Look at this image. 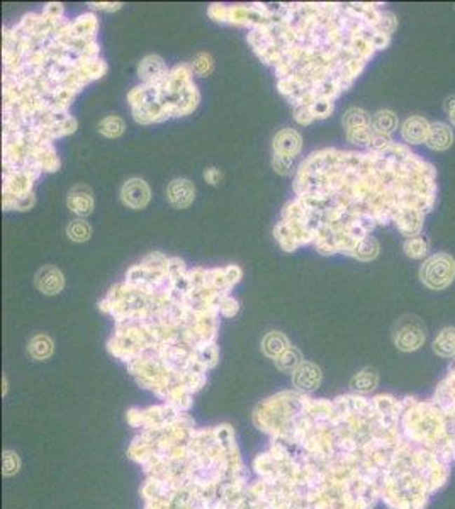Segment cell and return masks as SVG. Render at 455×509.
<instances>
[{"instance_id": "cell-13", "label": "cell", "mask_w": 455, "mask_h": 509, "mask_svg": "<svg viewBox=\"0 0 455 509\" xmlns=\"http://www.w3.org/2000/svg\"><path fill=\"white\" fill-rule=\"evenodd\" d=\"M321 381L320 369L313 363H301L294 372V384L301 389H315Z\"/></svg>"}, {"instance_id": "cell-7", "label": "cell", "mask_w": 455, "mask_h": 509, "mask_svg": "<svg viewBox=\"0 0 455 509\" xmlns=\"http://www.w3.org/2000/svg\"><path fill=\"white\" fill-rule=\"evenodd\" d=\"M67 205L76 217L86 219L92 211H94V194L87 185L79 184L74 189H70L67 197Z\"/></svg>"}, {"instance_id": "cell-26", "label": "cell", "mask_w": 455, "mask_h": 509, "mask_svg": "<svg viewBox=\"0 0 455 509\" xmlns=\"http://www.w3.org/2000/svg\"><path fill=\"white\" fill-rule=\"evenodd\" d=\"M333 111H335V102H332V100H325V99L316 100V102L309 107V112H311L313 119L315 121L326 119V117H330L333 114Z\"/></svg>"}, {"instance_id": "cell-23", "label": "cell", "mask_w": 455, "mask_h": 509, "mask_svg": "<svg viewBox=\"0 0 455 509\" xmlns=\"http://www.w3.org/2000/svg\"><path fill=\"white\" fill-rule=\"evenodd\" d=\"M287 348V339L280 333H271L264 339V350L271 357H279L282 351H285Z\"/></svg>"}, {"instance_id": "cell-38", "label": "cell", "mask_w": 455, "mask_h": 509, "mask_svg": "<svg viewBox=\"0 0 455 509\" xmlns=\"http://www.w3.org/2000/svg\"><path fill=\"white\" fill-rule=\"evenodd\" d=\"M449 119H450V123H452V126L455 128V111L452 112V114H449Z\"/></svg>"}, {"instance_id": "cell-12", "label": "cell", "mask_w": 455, "mask_h": 509, "mask_svg": "<svg viewBox=\"0 0 455 509\" xmlns=\"http://www.w3.org/2000/svg\"><path fill=\"white\" fill-rule=\"evenodd\" d=\"M432 348L438 357L452 358V360H455V328L449 326V328L442 330L440 333L433 338Z\"/></svg>"}, {"instance_id": "cell-24", "label": "cell", "mask_w": 455, "mask_h": 509, "mask_svg": "<svg viewBox=\"0 0 455 509\" xmlns=\"http://www.w3.org/2000/svg\"><path fill=\"white\" fill-rule=\"evenodd\" d=\"M168 260H170V258L165 257L163 253L151 252L140 262V265L144 266V269H148V270H153V272H167Z\"/></svg>"}, {"instance_id": "cell-25", "label": "cell", "mask_w": 455, "mask_h": 509, "mask_svg": "<svg viewBox=\"0 0 455 509\" xmlns=\"http://www.w3.org/2000/svg\"><path fill=\"white\" fill-rule=\"evenodd\" d=\"M192 68V74L199 75V76H208L215 68V62H212V56L209 53H199L194 56L191 63Z\"/></svg>"}, {"instance_id": "cell-8", "label": "cell", "mask_w": 455, "mask_h": 509, "mask_svg": "<svg viewBox=\"0 0 455 509\" xmlns=\"http://www.w3.org/2000/svg\"><path fill=\"white\" fill-rule=\"evenodd\" d=\"M167 199L175 209H187L196 199V187L189 179H175L168 184Z\"/></svg>"}, {"instance_id": "cell-3", "label": "cell", "mask_w": 455, "mask_h": 509, "mask_svg": "<svg viewBox=\"0 0 455 509\" xmlns=\"http://www.w3.org/2000/svg\"><path fill=\"white\" fill-rule=\"evenodd\" d=\"M151 201V189L143 179H130L121 189V202L126 208L138 211L144 209Z\"/></svg>"}, {"instance_id": "cell-9", "label": "cell", "mask_w": 455, "mask_h": 509, "mask_svg": "<svg viewBox=\"0 0 455 509\" xmlns=\"http://www.w3.org/2000/svg\"><path fill=\"white\" fill-rule=\"evenodd\" d=\"M36 287L39 292L46 294V296H55V294L62 292L65 287V277H63L62 270L53 265H46L36 273Z\"/></svg>"}, {"instance_id": "cell-28", "label": "cell", "mask_w": 455, "mask_h": 509, "mask_svg": "<svg viewBox=\"0 0 455 509\" xmlns=\"http://www.w3.org/2000/svg\"><path fill=\"white\" fill-rule=\"evenodd\" d=\"M277 365L280 367V369L284 370H289V369H294V367H299V353H297L296 350L291 348L289 346L287 350L282 351V353L277 357Z\"/></svg>"}, {"instance_id": "cell-16", "label": "cell", "mask_w": 455, "mask_h": 509, "mask_svg": "<svg viewBox=\"0 0 455 509\" xmlns=\"http://www.w3.org/2000/svg\"><path fill=\"white\" fill-rule=\"evenodd\" d=\"M273 236H276L277 243L280 245V248L284 250V252H296V250L299 248V243H297L294 233L287 228V224H285L282 219L276 224V228H273Z\"/></svg>"}, {"instance_id": "cell-11", "label": "cell", "mask_w": 455, "mask_h": 509, "mask_svg": "<svg viewBox=\"0 0 455 509\" xmlns=\"http://www.w3.org/2000/svg\"><path fill=\"white\" fill-rule=\"evenodd\" d=\"M398 126H400V119L389 109H382V111H377L376 114L370 117V128L376 135L382 136H393L394 133L398 131Z\"/></svg>"}, {"instance_id": "cell-10", "label": "cell", "mask_w": 455, "mask_h": 509, "mask_svg": "<svg viewBox=\"0 0 455 509\" xmlns=\"http://www.w3.org/2000/svg\"><path fill=\"white\" fill-rule=\"evenodd\" d=\"M426 147L433 151H445L454 144V131L449 124L435 121L430 126L428 138H426Z\"/></svg>"}, {"instance_id": "cell-37", "label": "cell", "mask_w": 455, "mask_h": 509, "mask_svg": "<svg viewBox=\"0 0 455 509\" xmlns=\"http://www.w3.org/2000/svg\"><path fill=\"white\" fill-rule=\"evenodd\" d=\"M444 109H445L447 114H452V112L455 111V95L447 97L445 102H444Z\"/></svg>"}, {"instance_id": "cell-19", "label": "cell", "mask_w": 455, "mask_h": 509, "mask_svg": "<svg viewBox=\"0 0 455 509\" xmlns=\"http://www.w3.org/2000/svg\"><path fill=\"white\" fill-rule=\"evenodd\" d=\"M405 253L406 257L413 258V260H423L426 258L428 254V241L425 240L423 236H414V238H408L405 241Z\"/></svg>"}, {"instance_id": "cell-34", "label": "cell", "mask_w": 455, "mask_h": 509, "mask_svg": "<svg viewBox=\"0 0 455 509\" xmlns=\"http://www.w3.org/2000/svg\"><path fill=\"white\" fill-rule=\"evenodd\" d=\"M294 121L299 126H309L313 123V116L309 112V107H294Z\"/></svg>"}, {"instance_id": "cell-30", "label": "cell", "mask_w": 455, "mask_h": 509, "mask_svg": "<svg viewBox=\"0 0 455 509\" xmlns=\"http://www.w3.org/2000/svg\"><path fill=\"white\" fill-rule=\"evenodd\" d=\"M189 269L187 265H185L184 260H180V258H170L168 260V266H167V273L168 277H170V280H175V278H180V277H185L187 276Z\"/></svg>"}, {"instance_id": "cell-32", "label": "cell", "mask_w": 455, "mask_h": 509, "mask_svg": "<svg viewBox=\"0 0 455 509\" xmlns=\"http://www.w3.org/2000/svg\"><path fill=\"white\" fill-rule=\"evenodd\" d=\"M43 15H46L48 19H51V21H60V19L65 18V7H63V4H58V2H51V4H46V6L43 7Z\"/></svg>"}, {"instance_id": "cell-20", "label": "cell", "mask_w": 455, "mask_h": 509, "mask_svg": "<svg viewBox=\"0 0 455 509\" xmlns=\"http://www.w3.org/2000/svg\"><path fill=\"white\" fill-rule=\"evenodd\" d=\"M51 351H53V343H51L50 338L44 337V334H38V337L31 339L29 353L33 355L34 358H38V360H43V358L50 357Z\"/></svg>"}, {"instance_id": "cell-33", "label": "cell", "mask_w": 455, "mask_h": 509, "mask_svg": "<svg viewBox=\"0 0 455 509\" xmlns=\"http://www.w3.org/2000/svg\"><path fill=\"white\" fill-rule=\"evenodd\" d=\"M208 15L216 22H228V6L223 4H212L208 9Z\"/></svg>"}, {"instance_id": "cell-31", "label": "cell", "mask_w": 455, "mask_h": 509, "mask_svg": "<svg viewBox=\"0 0 455 509\" xmlns=\"http://www.w3.org/2000/svg\"><path fill=\"white\" fill-rule=\"evenodd\" d=\"M272 167L277 173H280V175H289V173L294 170V160L272 155Z\"/></svg>"}, {"instance_id": "cell-15", "label": "cell", "mask_w": 455, "mask_h": 509, "mask_svg": "<svg viewBox=\"0 0 455 509\" xmlns=\"http://www.w3.org/2000/svg\"><path fill=\"white\" fill-rule=\"evenodd\" d=\"M97 129L106 138H119L126 131V123L119 116H107L100 121Z\"/></svg>"}, {"instance_id": "cell-5", "label": "cell", "mask_w": 455, "mask_h": 509, "mask_svg": "<svg viewBox=\"0 0 455 509\" xmlns=\"http://www.w3.org/2000/svg\"><path fill=\"white\" fill-rule=\"evenodd\" d=\"M168 67L158 55H148L138 65V76L141 83L156 85L162 83L168 76Z\"/></svg>"}, {"instance_id": "cell-4", "label": "cell", "mask_w": 455, "mask_h": 509, "mask_svg": "<svg viewBox=\"0 0 455 509\" xmlns=\"http://www.w3.org/2000/svg\"><path fill=\"white\" fill-rule=\"evenodd\" d=\"M273 155L296 160L303 149V136L296 129H280L272 141Z\"/></svg>"}, {"instance_id": "cell-2", "label": "cell", "mask_w": 455, "mask_h": 509, "mask_svg": "<svg viewBox=\"0 0 455 509\" xmlns=\"http://www.w3.org/2000/svg\"><path fill=\"white\" fill-rule=\"evenodd\" d=\"M426 339L425 325L416 316L402 318L394 330V345L401 351L420 350Z\"/></svg>"}, {"instance_id": "cell-35", "label": "cell", "mask_w": 455, "mask_h": 509, "mask_svg": "<svg viewBox=\"0 0 455 509\" xmlns=\"http://www.w3.org/2000/svg\"><path fill=\"white\" fill-rule=\"evenodd\" d=\"M92 9L95 11H106V12H116L123 7V4H112V2H92L88 4Z\"/></svg>"}, {"instance_id": "cell-21", "label": "cell", "mask_w": 455, "mask_h": 509, "mask_svg": "<svg viewBox=\"0 0 455 509\" xmlns=\"http://www.w3.org/2000/svg\"><path fill=\"white\" fill-rule=\"evenodd\" d=\"M377 254H379V243H377L376 238L367 236L360 241V245H358L355 252V257L353 258H357V260L360 262H370L374 260Z\"/></svg>"}, {"instance_id": "cell-17", "label": "cell", "mask_w": 455, "mask_h": 509, "mask_svg": "<svg viewBox=\"0 0 455 509\" xmlns=\"http://www.w3.org/2000/svg\"><path fill=\"white\" fill-rule=\"evenodd\" d=\"M370 117L372 116H369V112L364 111V109L352 107L344 114L341 124H344L345 131H348V129L362 128V126H370Z\"/></svg>"}, {"instance_id": "cell-1", "label": "cell", "mask_w": 455, "mask_h": 509, "mask_svg": "<svg viewBox=\"0 0 455 509\" xmlns=\"http://www.w3.org/2000/svg\"><path fill=\"white\" fill-rule=\"evenodd\" d=\"M421 284L430 290H444L455 280V258L449 253H435L420 266Z\"/></svg>"}, {"instance_id": "cell-6", "label": "cell", "mask_w": 455, "mask_h": 509, "mask_svg": "<svg viewBox=\"0 0 455 509\" xmlns=\"http://www.w3.org/2000/svg\"><path fill=\"white\" fill-rule=\"evenodd\" d=\"M430 123L428 119H425L423 116H412L401 124V138L402 143L412 147V144H421L426 143V138H428L430 133Z\"/></svg>"}, {"instance_id": "cell-22", "label": "cell", "mask_w": 455, "mask_h": 509, "mask_svg": "<svg viewBox=\"0 0 455 509\" xmlns=\"http://www.w3.org/2000/svg\"><path fill=\"white\" fill-rule=\"evenodd\" d=\"M374 135L376 133L372 131L370 126H362V128H355V129H348L347 131V141L352 144H357L360 148H369L370 141H372Z\"/></svg>"}, {"instance_id": "cell-14", "label": "cell", "mask_w": 455, "mask_h": 509, "mask_svg": "<svg viewBox=\"0 0 455 509\" xmlns=\"http://www.w3.org/2000/svg\"><path fill=\"white\" fill-rule=\"evenodd\" d=\"M379 384V375L374 369H364L360 370L355 377L352 379V389L355 391L357 394L365 395L370 394Z\"/></svg>"}, {"instance_id": "cell-36", "label": "cell", "mask_w": 455, "mask_h": 509, "mask_svg": "<svg viewBox=\"0 0 455 509\" xmlns=\"http://www.w3.org/2000/svg\"><path fill=\"white\" fill-rule=\"evenodd\" d=\"M221 177H223V173H221L219 170L215 168V167H209V168L204 170V180H206L208 184L216 185L217 182L221 180Z\"/></svg>"}, {"instance_id": "cell-27", "label": "cell", "mask_w": 455, "mask_h": 509, "mask_svg": "<svg viewBox=\"0 0 455 509\" xmlns=\"http://www.w3.org/2000/svg\"><path fill=\"white\" fill-rule=\"evenodd\" d=\"M187 280H189V285H191L192 289H201V287H206L208 285V269H204V266H194V269H189Z\"/></svg>"}, {"instance_id": "cell-18", "label": "cell", "mask_w": 455, "mask_h": 509, "mask_svg": "<svg viewBox=\"0 0 455 509\" xmlns=\"http://www.w3.org/2000/svg\"><path fill=\"white\" fill-rule=\"evenodd\" d=\"M67 236L70 238L75 243H86V241L90 240L92 236V228L90 224L87 223L82 217H76L75 221H72L70 224L67 226Z\"/></svg>"}, {"instance_id": "cell-29", "label": "cell", "mask_w": 455, "mask_h": 509, "mask_svg": "<svg viewBox=\"0 0 455 509\" xmlns=\"http://www.w3.org/2000/svg\"><path fill=\"white\" fill-rule=\"evenodd\" d=\"M240 309V302L236 301L231 294H226V296L221 297L219 301V314L224 318H233Z\"/></svg>"}]
</instances>
